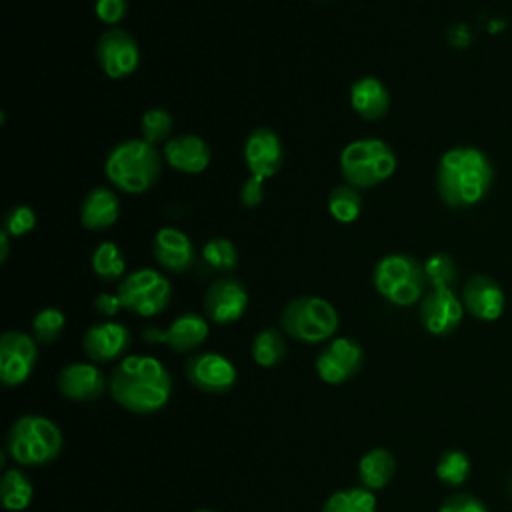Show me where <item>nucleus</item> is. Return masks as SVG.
<instances>
[{
  "instance_id": "b1692460",
  "label": "nucleus",
  "mask_w": 512,
  "mask_h": 512,
  "mask_svg": "<svg viewBox=\"0 0 512 512\" xmlns=\"http://www.w3.org/2000/svg\"><path fill=\"white\" fill-rule=\"evenodd\" d=\"M396 472V458L386 448L368 450L358 462V478L364 488L380 490L384 488Z\"/></svg>"
},
{
  "instance_id": "6ab92c4d",
  "label": "nucleus",
  "mask_w": 512,
  "mask_h": 512,
  "mask_svg": "<svg viewBox=\"0 0 512 512\" xmlns=\"http://www.w3.org/2000/svg\"><path fill=\"white\" fill-rule=\"evenodd\" d=\"M462 304H464V310L470 312L476 320L494 322L504 312L506 296L502 286L494 278L486 274H478L464 284Z\"/></svg>"
},
{
  "instance_id": "dca6fc26",
  "label": "nucleus",
  "mask_w": 512,
  "mask_h": 512,
  "mask_svg": "<svg viewBox=\"0 0 512 512\" xmlns=\"http://www.w3.org/2000/svg\"><path fill=\"white\" fill-rule=\"evenodd\" d=\"M244 162L252 178L266 182L284 164V146L270 128H254L244 142Z\"/></svg>"
},
{
  "instance_id": "58836bf2",
  "label": "nucleus",
  "mask_w": 512,
  "mask_h": 512,
  "mask_svg": "<svg viewBox=\"0 0 512 512\" xmlns=\"http://www.w3.org/2000/svg\"><path fill=\"white\" fill-rule=\"evenodd\" d=\"M94 308L102 316H116L120 312V308H124V306H122V300L118 294L102 292L94 298Z\"/></svg>"
},
{
  "instance_id": "412c9836",
  "label": "nucleus",
  "mask_w": 512,
  "mask_h": 512,
  "mask_svg": "<svg viewBox=\"0 0 512 512\" xmlns=\"http://www.w3.org/2000/svg\"><path fill=\"white\" fill-rule=\"evenodd\" d=\"M212 158L208 142L198 134H180L164 144V160L178 172L200 174Z\"/></svg>"
},
{
  "instance_id": "f257e3e1",
  "label": "nucleus",
  "mask_w": 512,
  "mask_h": 512,
  "mask_svg": "<svg viewBox=\"0 0 512 512\" xmlns=\"http://www.w3.org/2000/svg\"><path fill=\"white\" fill-rule=\"evenodd\" d=\"M108 390L112 400L124 410L148 416L168 404L172 396V378L158 358L130 354L112 368Z\"/></svg>"
},
{
  "instance_id": "473e14b6",
  "label": "nucleus",
  "mask_w": 512,
  "mask_h": 512,
  "mask_svg": "<svg viewBox=\"0 0 512 512\" xmlns=\"http://www.w3.org/2000/svg\"><path fill=\"white\" fill-rule=\"evenodd\" d=\"M202 258L206 260V264L210 268L220 270V272H228L238 266V250H236L234 242L228 238H222V236L212 238L204 244Z\"/></svg>"
},
{
  "instance_id": "393cba45",
  "label": "nucleus",
  "mask_w": 512,
  "mask_h": 512,
  "mask_svg": "<svg viewBox=\"0 0 512 512\" xmlns=\"http://www.w3.org/2000/svg\"><path fill=\"white\" fill-rule=\"evenodd\" d=\"M34 496V486L26 472L18 468L4 470L0 478V498L6 510L10 512H22L30 506Z\"/></svg>"
},
{
  "instance_id": "ddd939ff",
  "label": "nucleus",
  "mask_w": 512,
  "mask_h": 512,
  "mask_svg": "<svg viewBox=\"0 0 512 512\" xmlns=\"http://www.w3.org/2000/svg\"><path fill=\"white\" fill-rule=\"evenodd\" d=\"M202 306L206 318L214 324H232L240 320L248 308L246 286L234 276L218 278L208 286Z\"/></svg>"
},
{
  "instance_id": "4c0bfd02",
  "label": "nucleus",
  "mask_w": 512,
  "mask_h": 512,
  "mask_svg": "<svg viewBox=\"0 0 512 512\" xmlns=\"http://www.w3.org/2000/svg\"><path fill=\"white\" fill-rule=\"evenodd\" d=\"M264 200V182L248 176V180L240 188V202L246 208H256Z\"/></svg>"
},
{
  "instance_id": "2f4dec72",
  "label": "nucleus",
  "mask_w": 512,
  "mask_h": 512,
  "mask_svg": "<svg viewBox=\"0 0 512 512\" xmlns=\"http://www.w3.org/2000/svg\"><path fill=\"white\" fill-rule=\"evenodd\" d=\"M172 116L170 112L162 110V108H150L142 114L140 118V134L142 140H146L148 144L156 146L158 142H168L170 134H172Z\"/></svg>"
},
{
  "instance_id": "cd10ccee",
  "label": "nucleus",
  "mask_w": 512,
  "mask_h": 512,
  "mask_svg": "<svg viewBox=\"0 0 512 512\" xmlns=\"http://www.w3.org/2000/svg\"><path fill=\"white\" fill-rule=\"evenodd\" d=\"M92 270L102 282H114L124 278L126 272V258L122 250L114 242H100L92 252Z\"/></svg>"
},
{
  "instance_id": "7ed1b4c3",
  "label": "nucleus",
  "mask_w": 512,
  "mask_h": 512,
  "mask_svg": "<svg viewBox=\"0 0 512 512\" xmlns=\"http://www.w3.org/2000/svg\"><path fill=\"white\" fill-rule=\"evenodd\" d=\"M106 178L128 194L150 190L162 172V158L156 146L142 138H130L116 144L104 162Z\"/></svg>"
},
{
  "instance_id": "6e6552de",
  "label": "nucleus",
  "mask_w": 512,
  "mask_h": 512,
  "mask_svg": "<svg viewBox=\"0 0 512 512\" xmlns=\"http://www.w3.org/2000/svg\"><path fill=\"white\" fill-rule=\"evenodd\" d=\"M116 294L120 296L126 310L134 312L136 316L150 318L168 306L172 298V286L168 278L158 270L138 268L120 280Z\"/></svg>"
},
{
  "instance_id": "c756f323",
  "label": "nucleus",
  "mask_w": 512,
  "mask_h": 512,
  "mask_svg": "<svg viewBox=\"0 0 512 512\" xmlns=\"http://www.w3.org/2000/svg\"><path fill=\"white\" fill-rule=\"evenodd\" d=\"M470 458L462 450H446L436 462V476L448 486H462L470 476Z\"/></svg>"
},
{
  "instance_id": "f3484780",
  "label": "nucleus",
  "mask_w": 512,
  "mask_h": 512,
  "mask_svg": "<svg viewBox=\"0 0 512 512\" xmlns=\"http://www.w3.org/2000/svg\"><path fill=\"white\" fill-rule=\"evenodd\" d=\"M58 392L72 402H92L98 400L108 382L100 368L90 362H72L60 368L56 376Z\"/></svg>"
},
{
  "instance_id": "e433bc0d",
  "label": "nucleus",
  "mask_w": 512,
  "mask_h": 512,
  "mask_svg": "<svg viewBox=\"0 0 512 512\" xmlns=\"http://www.w3.org/2000/svg\"><path fill=\"white\" fill-rule=\"evenodd\" d=\"M438 512H488V508L480 498L462 492V494H454V496L446 498L440 504Z\"/></svg>"
},
{
  "instance_id": "39448f33",
  "label": "nucleus",
  "mask_w": 512,
  "mask_h": 512,
  "mask_svg": "<svg viewBox=\"0 0 512 512\" xmlns=\"http://www.w3.org/2000/svg\"><path fill=\"white\" fill-rule=\"evenodd\" d=\"M396 164L392 146L380 138L352 140L340 152V172L354 188H374L394 174Z\"/></svg>"
},
{
  "instance_id": "2eb2a0df",
  "label": "nucleus",
  "mask_w": 512,
  "mask_h": 512,
  "mask_svg": "<svg viewBox=\"0 0 512 512\" xmlns=\"http://www.w3.org/2000/svg\"><path fill=\"white\" fill-rule=\"evenodd\" d=\"M208 320L194 312L176 316L164 330L148 326L142 330V338L152 344H166L172 352H192L208 336Z\"/></svg>"
},
{
  "instance_id": "a19ab883",
  "label": "nucleus",
  "mask_w": 512,
  "mask_h": 512,
  "mask_svg": "<svg viewBox=\"0 0 512 512\" xmlns=\"http://www.w3.org/2000/svg\"><path fill=\"white\" fill-rule=\"evenodd\" d=\"M0 262H6L8 258V250H10V234L6 230L0 232Z\"/></svg>"
},
{
  "instance_id": "7c9ffc66",
  "label": "nucleus",
  "mask_w": 512,
  "mask_h": 512,
  "mask_svg": "<svg viewBox=\"0 0 512 512\" xmlns=\"http://www.w3.org/2000/svg\"><path fill=\"white\" fill-rule=\"evenodd\" d=\"M64 326H66V316L62 310L54 306H46L38 310L32 318V334L40 344H54L62 336Z\"/></svg>"
},
{
  "instance_id": "4be33fe9",
  "label": "nucleus",
  "mask_w": 512,
  "mask_h": 512,
  "mask_svg": "<svg viewBox=\"0 0 512 512\" xmlns=\"http://www.w3.org/2000/svg\"><path fill=\"white\" fill-rule=\"evenodd\" d=\"M352 110L364 120H380L390 108V94L386 86L374 76L358 78L350 88Z\"/></svg>"
},
{
  "instance_id": "f8f14e48",
  "label": "nucleus",
  "mask_w": 512,
  "mask_h": 512,
  "mask_svg": "<svg viewBox=\"0 0 512 512\" xmlns=\"http://www.w3.org/2000/svg\"><path fill=\"white\" fill-rule=\"evenodd\" d=\"M186 380L202 392L224 394L234 388L238 380L236 366L218 352H198L186 360Z\"/></svg>"
},
{
  "instance_id": "20e7f679",
  "label": "nucleus",
  "mask_w": 512,
  "mask_h": 512,
  "mask_svg": "<svg viewBox=\"0 0 512 512\" xmlns=\"http://www.w3.org/2000/svg\"><path fill=\"white\" fill-rule=\"evenodd\" d=\"M60 428L42 414H22L6 434V452L20 466H44L62 452Z\"/></svg>"
},
{
  "instance_id": "c9c22d12",
  "label": "nucleus",
  "mask_w": 512,
  "mask_h": 512,
  "mask_svg": "<svg viewBox=\"0 0 512 512\" xmlns=\"http://www.w3.org/2000/svg\"><path fill=\"white\" fill-rule=\"evenodd\" d=\"M94 12L102 24L114 26L124 20L128 12V0H96Z\"/></svg>"
},
{
  "instance_id": "bb28decb",
  "label": "nucleus",
  "mask_w": 512,
  "mask_h": 512,
  "mask_svg": "<svg viewBox=\"0 0 512 512\" xmlns=\"http://www.w3.org/2000/svg\"><path fill=\"white\" fill-rule=\"evenodd\" d=\"M252 360L262 368L278 366L286 356V340L276 328H262L252 338Z\"/></svg>"
},
{
  "instance_id": "a211bd4d",
  "label": "nucleus",
  "mask_w": 512,
  "mask_h": 512,
  "mask_svg": "<svg viewBox=\"0 0 512 512\" xmlns=\"http://www.w3.org/2000/svg\"><path fill=\"white\" fill-rule=\"evenodd\" d=\"M130 346V330L112 320L92 324L82 336V350L88 360L104 364L126 354Z\"/></svg>"
},
{
  "instance_id": "1a4fd4ad",
  "label": "nucleus",
  "mask_w": 512,
  "mask_h": 512,
  "mask_svg": "<svg viewBox=\"0 0 512 512\" xmlns=\"http://www.w3.org/2000/svg\"><path fill=\"white\" fill-rule=\"evenodd\" d=\"M38 348L36 338L20 332L6 330L0 336V380L6 388L24 384L36 368Z\"/></svg>"
},
{
  "instance_id": "9d476101",
  "label": "nucleus",
  "mask_w": 512,
  "mask_h": 512,
  "mask_svg": "<svg viewBox=\"0 0 512 512\" xmlns=\"http://www.w3.org/2000/svg\"><path fill=\"white\" fill-rule=\"evenodd\" d=\"M94 56L100 70L114 80L130 76L140 64L138 42L130 32L120 28H110L96 40Z\"/></svg>"
},
{
  "instance_id": "f03ea898",
  "label": "nucleus",
  "mask_w": 512,
  "mask_h": 512,
  "mask_svg": "<svg viewBox=\"0 0 512 512\" xmlns=\"http://www.w3.org/2000/svg\"><path fill=\"white\" fill-rule=\"evenodd\" d=\"M494 182L490 158L474 146L446 150L436 166V190L444 204L468 208L484 200Z\"/></svg>"
},
{
  "instance_id": "4468645a",
  "label": "nucleus",
  "mask_w": 512,
  "mask_h": 512,
  "mask_svg": "<svg viewBox=\"0 0 512 512\" xmlns=\"http://www.w3.org/2000/svg\"><path fill=\"white\" fill-rule=\"evenodd\" d=\"M464 318V304L452 288H430L420 300V322L434 336L452 334Z\"/></svg>"
},
{
  "instance_id": "c85d7f7f",
  "label": "nucleus",
  "mask_w": 512,
  "mask_h": 512,
  "mask_svg": "<svg viewBox=\"0 0 512 512\" xmlns=\"http://www.w3.org/2000/svg\"><path fill=\"white\" fill-rule=\"evenodd\" d=\"M328 212L336 222L350 224L362 212V198L358 188L350 184H338L328 194Z\"/></svg>"
},
{
  "instance_id": "0eeeda50",
  "label": "nucleus",
  "mask_w": 512,
  "mask_h": 512,
  "mask_svg": "<svg viewBox=\"0 0 512 512\" xmlns=\"http://www.w3.org/2000/svg\"><path fill=\"white\" fill-rule=\"evenodd\" d=\"M282 330L306 344L330 340L338 330L336 308L320 296H298L290 300L280 314Z\"/></svg>"
},
{
  "instance_id": "a878e982",
  "label": "nucleus",
  "mask_w": 512,
  "mask_h": 512,
  "mask_svg": "<svg viewBox=\"0 0 512 512\" xmlns=\"http://www.w3.org/2000/svg\"><path fill=\"white\" fill-rule=\"evenodd\" d=\"M322 512H376V496L364 486L336 490L324 500Z\"/></svg>"
},
{
  "instance_id": "5701e85b",
  "label": "nucleus",
  "mask_w": 512,
  "mask_h": 512,
  "mask_svg": "<svg viewBox=\"0 0 512 512\" xmlns=\"http://www.w3.org/2000/svg\"><path fill=\"white\" fill-rule=\"evenodd\" d=\"M118 216H120V200L106 186L92 188L80 204V222L86 230L110 228L118 220Z\"/></svg>"
},
{
  "instance_id": "72a5a7b5",
  "label": "nucleus",
  "mask_w": 512,
  "mask_h": 512,
  "mask_svg": "<svg viewBox=\"0 0 512 512\" xmlns=\"http://www.w3.org/2000/svg\"><path fill=\"white\" fill-rule=\"evenodd\" d=\"M424 272H426V280L430 282L432 288H452V284L456 282V276H458L456 262L452 260V256H448L444 252L432 254L424 262Z\"/></svg>"
},
{
  "instance_id": "37998d69",
  "label": "nucleus",
  "mask_w": 512,
  "mask_h": 512,
  "mask_svg": "<svg viewBox=\"0 0 512 512\" xmlns=\"http://www.w3.org/2000/svg\"><path fill=\"white\" fill-rule=\"evenodd\" d=\"M196 512H214V510H208V508H200V510H196Z\"/></svg>"
},
{
  "instance_id": "f704fd0d",
  "label": "nucleus",
  "mask_w": 512,
  "mask_h": 512,
  "mask_svg": "<svg viewBox=\"0 0 512 512\" xmlns=\"http://www.w3.org/2000/svg\"><path fill=\"white\" fill-rule=\"evenodd\" d=\"M36 226V212L26 204H16L4 214V230L10 236H26Z\"/></svg>"
},
{
  "instance_id": "79ce46f5",
  "label": "nucleus",
  "mask_w": 512,
  "mask_h": 512,
  "mask_svg": "<svg viewBox=\"0 0 512 512\" xmlns=\"http://www.w3.org/2000/svg\"><path fill=\"white\" fill-rule=\"evenodd\" d=\"M486 28H488L490 34H496V32H500V30L506 28V22H504V20H490V24H488Z\"/></svg>"
},
{
  "instance_id": "423d86ee",
  "label": "nucleus",
  "mask_w": 512,
  "mask_h": 512,
  "mask_svg": "<svg viewBox=\"0 0 512 512\" xmlns=\"http://www.w3.org/2000/svg\"><path fill=\"white\" fill-rule=\"evenodd\" d=\"M372 282L376 292L394 306H412L424 296L426 272L424 264L410 254H386L372 270Z\"/></svg>"
},
{
  "instance_id": "9b49d317",
  "label": "nucleus",
  "mask_w": 512,
  "mask_h": 512,
  "mask_svg": "<svg viewBox=\"0 0 512 512\" xmlns=\"http://www.w3.org/2000/svg\"><path fill=\"white\" fill-rule=\"evenodd\" d=\"M362 364L364 350L356 340L348 336L332 338L314 360V368L320 380L332 386L350 380L354 374L360 372Z\"/></svg>"
},
{
  "instance_id": "ea45409f",
  "label": "nucleus",
  "mask_w": 512,
  "mask_h": 512,
  "mask_svg": "<svg viewBox=\"0 0 512 512\" xmlns=\"http://www.w3.org/2000/svg\"><path fill=\"white\" fill-rule=\"evenodd\" d=\"M448 40H450L452 46L464 48V46H468L472 42V32H470V28L466 24H454L450 28V32H448Z\"/></svg>"
},
{
  "instance_id": "aec40b11",
  "label": "nucleus",
  "mask_w": 512,
  "mask_h": 512,
  "mask_svg": "<svg viewBox=\"0 0 512 512\" xmlns=\"http://www.w3.org/2000/svg\"><path fill=\"white\" fill-rule=\"evenodd\" d=\"M152 254L164 270L174 274H182L192 268L196 258L190 236L172 226H164L156 232L152 240Z\"/></svg>"
}]
</instances>
